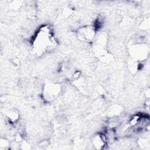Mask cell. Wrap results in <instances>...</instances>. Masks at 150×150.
Listing matches in <instances>:
<instances>
[{
	"label": "cell",
	"instance_id": "cell-1",
	"mask_svg": "<svg viewBox=\"0 0 150 150\" xmlns=\"http://www.w3.org/2000/svg\"><path fill=\"white\" fill-rule=\"evenodd\" d=\"M55 45L56 41L53 36L52 29L48 26L42 27L33 40L35 52L39 54L53 47Z\"/></svg>",
	"mask_w": 150,
	"mask_h": 150
},
{
	"label": "cell",
	"instance_id": "cell-2",
	"mask_svg": "<svg viewBox=\"0 0 150 150\" xmlns=\"http://www.w3.org/2000/svg\"><path fill=\"white\" fill-rule=\"evenodd\" d=\"M96 30L94 26H87L80 29L78 34L81 39L86 41H90L94 37Z\"/></svg>",
	"mask_w": 150,
	"mask_h": 150
},
{
	"label": "cell",
	"instance_id": "cell-3",
	"mask_svg": "<svg viewBox=\"0 0 150 150\" xmlns=\"http://www.w3.org/2000/svg\"><path fill=\"white\" fill-rule=\"evenodd\" d=\"M107 138L104 134H99L96 136L93 139V144L98 149H101L104 148L106 143Z\"/></svg>",
	"mask_w": 150,
	"mask_h": 150
}]
</instances>
